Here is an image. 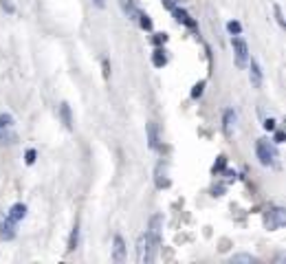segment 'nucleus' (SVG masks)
Returning <instances> with one entry per match:
<instances>
[{
  "instance_id": "1",
  "label": "nucleus",
  "mask_w": 286,
  "mask_h": 264,
  "mask_svg": "<svg viewBox=\"0 0 286 264\" xmlns=\"http://www.w3.org/2000/svg\"><path fill=\"white\" fill-rule=\"evenodd\" d=\"M161 240L154 238L150 231H145L137 240V262L139 264H152L156 255V247H159Z\"/></svg>"
},
{
  "instance_id": "9",
  "label": "nucleus",
  "mask_w": 286,
  "mask_h": 264,
  "mask_svg": "<svg viewBox=\"0 0 286 264\" xmlns=\"http://www.w3.org/2000/svg\"><path fill=\"white\" fill-rule=\"evenodd\" d=\"M234 125H236V110H234V108H227V110H224V117H222V130H224V135H231Z\"/></svg>"
},
{
  "instance_id": "27",
  "label": "nucleus",
  "mask_w": 286,
  "mask_h": 264,
  "mask_svg": "<svg viewBox=\"0 0 286 264\" xmlns=\"http://www.w3.org/2000/svg\"><path fill=\"white\" fill-rule=\"evenodd\" d=\"M275 18H277V22H279V27H284V18H282V9H279V5H275Z\"/></svg>"
},
{
  "instance_id": "5",
  "label": "nucleus",
  "mask_w": 286,
  "mask_h": 264,
  "mask_svg": "<svg viewBox=\"0 0 286 264\" xmlns=\"http://www.w3.org/2000/svg\"><path fill=\"white\" fill-rule=\"evenodd\" d=\"M16 238V223L7 214H0V240H14Z\"/></svg>"
},
{
  "instance_id": "7",
  "label": "nucleus",
  "mask_w": 286,
  "mask_h": 264,
  "mask_svg": "<svg viewBox=\"0 0 286 264\" xmlns=\"http://www.w3.org/2000/svg\"><path fill=\"white\" fill-rule=\"evenodd\" d=\"M112 260L121 264L126 260V244H124V238L121 236H115V251H112Z\"/></svg>"
},
{
  "instance_id": "26",
  "label": "nucleus",
  "mask_w": 286,
  "mask_h": 264,
  "mask_svg": "<svg viewBox=\"0 0 286 264\" xmlns=\"http://www.w3.org/2000/svg\"><path fill=\"white\" fill-rule=\"evenodd\" d=\"M27 165H33L35 163V150H27Z\"/></svg>"
},
{
  "instance_id": "24",
  "label": "nucleus",
  "mask_w": 286,
  "mask_h": 264,
  "mask_svg": "<svg viewBox=\"0 0 286 264\" xmlns=\"http://www.w3.org/2000/svg\"><path fill=\"white\" fill-rule=\"evenodd\" d=\"M0 7L7 11V14H14V11H16V7L11 5V0H0Z\"/></svg>"
},
{
  "instance_id": "15",
  "label": "nucleus",
  "mask_w": 286,
  "mask_h": 264,
  "mask_svg": "<svg viewBox=\"0 0 286 264\" xmlns=\"http://www.w3.org/2000/svg\"><path fill=\"white\" fill-rule=\"evenodd\" d=\"M60 115H62V119H64V125L71 130V128H73V117H71L69 104H62V106H60Z\"/></svg>"
},
{
  "instance_id": "25",
  "label": "nucleus",
  "mask_w": 286,
  "mask_h": 264,
  "mask_svg": "<svg viewBox=\"0 0 286 264\" xmlns=\"http://www.w3.org/2000/svg\"><path fill=\"white\" fill-rule=\"evenodd\" d=\"M264 130H269V132H273L275 130V119H264Z\"/></svg>"
},
{
  "instance_id": "19",
  "label": "nucleus",
  "mask_w": 286,
  "mask_h": 264,
  "mask_svg": "<svg viewBox=\"0 0 286 264\" xmlns=\"http://www.w3.org/2000/svg\"><path fill=\"white\" fill-rule=\"evenodd\" d=\"M14 125V117L9 112H0V128H11Z\"/></svg>"
},
{
  "instance_id": "22",
  "label": "nucleus",
  "mask_w": 286,
  "mask_h": 264,
  "mask_svg": "<svg viewBox=\"0 0 286 264\" xmlns=\"http://www.w3.org/2000/svg\"><path fill=\"white\" fill-rule=\"evenodd\" d=\"M224 165H227V159H224V157H218V161L214 163V174L222 172V170H224Z\"/></svg>"
},
{
  "instance_id": "6",
  "label": "nucleus",
  "mask_w": 286,
  "mask_h": 264,
  "mask_svg": "<svg viewBox=\"0 0 286 264\" xmlns=\"http://www.w3.org/2000/svg\"><path fill=\"white\" fill-rule=\"evenodd\" d=\"M249 80H251V86L253 88H260L262 86V69H260V64L255 62V59H249Z\"/></svg>"
},
{
  "instance_id": "20",
  "label": "nucleus",
  "mask_w": 286,
  "mask_h": 264,
  "mask_svg": "<svg viewBox=\"0 0 286 264\" xmlns=\"http://www.w3.org/2000/svg\"><path fill=\"white\" fill-rule=\"evenodd\" d=\"M137 20H139V25H141L145 31H152V20L145 14H141V11H139V16H137Z\"/></svg>"
},
{
  "instance_id": "17",
  "label": "nucleus",
  "mask_w": 286,
  "mask_h": 264,
  "mask_svg": "<svg viewBox=\"0 0 286 264\" xmlns=\"http://www.w3.org/2000/svg\"><path fill=\"white\" fill-rule=\"evenodd\" d=\"M124 9H126V14L132 18V20H137V16H139V9L135 7V3H132V0H126L124 3Z\"/></svg>"
},
{
  "instance_id": "8",
  "label": "nucleus",
  "mask_w": 286,
  "mask_h": 264,
  "mask_svg": "<svg viewBox=\"0 0 286 264\" xmlns=\"http://www.w3.org/2000/svg\"><path fill=\"white\" fill-rule=\"evenodd\" d=\"M7 216H9V218H11V220H14V223L18 225V223H20V220L27 218V205H22V203H16V205H14V207H11L9 212H7Z\"/></svg>"
},
{
  "instance_id": "18",
  "label": "nucleus",
  "mask_w": 286,
  "mask_h": 264,
  "mask_svg": "<svg viewBox=\"0 0 286 264\" xmlns=\"http://www.w3.org/2000/svg\"><path fill=\"white\" fill-rule=\"evenodd\" d=\"M77 242H80V227H73V233H71V240H69V249H77Z\"/></svg>"
},
{
  "instance_id": "11",
  "label": "nucleus",
  "mask_w": 286,
  "mask_h": 264,
  "mask_svg": "<svg viewBox=\"0 0 286 264\" xmlns=\"http://www.w3.org/2000/svg\"><path fill=\"white\" fill-rule=\"evenodd\" d=\"M174 16H176V20L179 22H183L185 27H190V29H196V22L190 18V14L187 11H183V9H174Z\"/></svg>"
},
{
  "instance_id": "21",
  "label": "nucleus",
  "mask_w": 286,
  "mask_h": 264,
  "mask_svg": "<svg viewBox=\"0 0 286 264\" xmlns=\"http://www.w3.org/2000/svg\"><path fill=\"white\" fill-rule=\"evenodd\" d=\"M227 31H229L231 35H240V31H242V25H240V22H236V20H231L229 25H227Z\"/></svg>"
},
{
  "instance_id": "4",
  "label": "nucleus",
  "mask_w": 286,
  "mask_h": 264,
  "mask_svg": "<svg viewBox=\"0 0 286 264\" xmlns=\"http://www.w3.org/2000/svg\"><path fill=\"white\" fill-rule=\"evenodd\" d=\"M286 223V214H284V209L282 207H273V209H269L266 212V216H264V225H266V229L269 231H275V229H279Z\"/></svg>"
},
{
  "instance_id": "10",
  "label": "nucleus",
  "mask_w": 286,
  "mask_h": 264,
  "mask_svg": "<svg viewBox=\"0 0 286 264\" xmlns=\"http://www.w3.org/2000/svg\"><path fill=\"white\" fill-rule=\"evenodd\" d=\"M18 141V135L16 132H11V128H0V146H11V143Z\"/></svg>"
},
{
  "instance_id": "12",
  "label": "nucleus",
  "mask_w": 286,
  "mask_h": 264,
  "mask_svg": "<svg viewBox=\"0 0 286 264\" xmlns=\"http://www.w3.org/2000/svg\"><path fill=\"white\" fill-rule=\"evenodd\" d=\"M148 146L152 150H159V135H156V125L148 123Z\"/></svg>"
},
{
  "instance_id": "16",
  "label": "nucleus",
  "mask_w": 286,
  "mask_h": 264,
  "mask_svg": "<svg viewBox=\"0 0 286 264\" xmlns=\"http://www.w3.org/2000/svg\"><path fill=\"white\" fill-rule=\"evenodd\" d=\"M152 64H154L156 69H161V66H165V64H167V57L163 55V51H161V49H156V51H154V55H152Z\"/></svg>"
},
{
  "instance_id": "14",
  "label": "nucleus",
  "mask_w": 286,
  "mask_h": 264,
  "mask_svg": "<svg viewBox=\"0 0 286 264\" xmlns=\"http://www.w3.org/2000/svg\"><path fill=\"white\" fill-rule=\"evenodd\" d=\"M229 262H231V264H253L255 257L249 255V253H236V255L229 257Z\"/></svg>"
},
{
  "instance_id": "13",
  "label": "nucleus",
  "mask_w": 286,
  "mask_h": 264,
  "mask_svg": "<svg viewBox=\"0 0 286 264\" xmlns=\"http://www.w3.org/2000/svg\"><path fill=\"white\" fill-rule=\"evenodd\" d=\"M161 223H163V216H152V220H150V233L154 238H159L161 240Z\"/></svg>"
},
{
  "instance_id": "30",
  "label": "nucleus",
  "mask_w": 286,
  "mask_h": 264,
  "mask_svg": "<svg viewBox=\"0 0 286 264\" xmlns=\"http://www.w3.org/2000/svg\"><path fill=\"white\" fill-rule=\"evenodd\" d=\"M95 3V7H99V9H103V0H93Z\"/></svg>"
},
{
  "instance_id": "29",
  "label": "nucleus",
  "mask_w": 286,
  "mask_h": 264,
  "mask_svg": "<svg viewBox=\"0 0 286 264\" xmlns=\"http://www.w3.org/2000/svg\"><path fill=\"white\" fill-rule=\"evenodd\" d=\"M282 141H284V132L277 130V132H275V143H282Z\"/></svg>"
},
{
  "instance_id": "2",
  "label": "nucleus",
  "mask_w": 286,
  "mask_h": 264,
  "mask_svg": "<svg viewBox=\"0 0 286 264\" xmlns=\"http://www.w3.org/2000/svg\"><path fill=\"white\" fill-rule=\"evenodd\" d=\"M231 46H234V55H236V66L238 69H247V64H249V46H247V42L245 38H240V35H234L231 38Z\"/></svg>"
},
{
  "instance_id": "3",
  "label": "nucleus",
  "mask_w": 286,
  "mask_h": 264,
  "mask_svg": "<svg viewBox=\"0 0 286 264\" xmlns=\"http://www.w3.org/2000/svg\"><path fill=\"white\" fill-rule=\"evenodd\" d=\"M255 152H258V159H260V163L262 165H273L275 163V159H277V152H275V148L271 146L266 139H260L258 143H255Z\"/></svg>"
},
{
  "instance_id": "23",
  "label": "nucleus",
  "mask_w": 286,
  "mask_h": 264,
  "mask_svg": "<svg viewBox=\"0 0 286 264\" xmlns=\"http://www.w3.org/2000/svg\"><path fill=\"white\" fill-rule=\"evenodd\" d=\"M203 88H205V82H198L196 86H194V91H192V97H194V99H198L200 95H203Z\"/></svg>"
},
{
  "instance_id": "28",
  "label": "nucleus",
  "mask_w": 286,
  "mask_h": 264,
  "mask_svg": "<svg viewBox=\"0 0 286 264\" xmlns=\"http://www.w3.org/2000/svg\"><path fill=\"white\" fill-rule=\"evenodd\" d=\"M103 77H110V71H108V59H103Z\"/></svg>"
}]
</instances>
